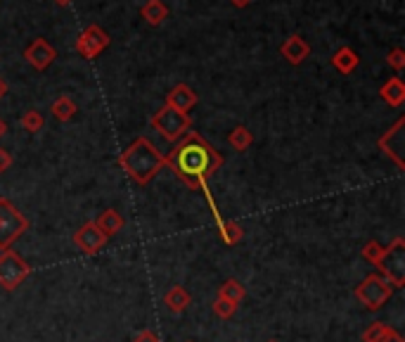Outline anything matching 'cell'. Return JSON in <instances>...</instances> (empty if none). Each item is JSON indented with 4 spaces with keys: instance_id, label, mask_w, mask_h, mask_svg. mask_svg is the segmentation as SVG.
<instances>
[{
    "instance_id": "6da1fadb",
    "label": "cell",
    "mask_w": 405,
    "mask_h": 342,
    "mask_svg": "<svg viewBox=\"0 0 405 342\" xmlns=\"http://www.w3.org/2000/svg\"><path fill=\"white\" fill-rule=\"evenodd\" d=\"M164 166H168L173 176L190 190H202L209 178L223 166V154L202 133L188 131L171 152L164 154Z\"/></svg>"
},
{
    "instance_id": "7a4b0ae2",
    "label": "cell",
    "mask_w": 405,
    "mask_h": 342,
    "mask_svg": "<svg viewBox=\"0 0 405 342\" xmlns=\"http://www.w3.org/2000/svg\"><path fill=\"white\" fill-rule=\"evenodd\" d=\"M119 166L128 173V178L138 185H147L164 166V154L152 145V140L140 136L121 152Z\"/></svg>"
},
{
    "instance_id": "3957f363",
    "label": "cell",
    "mask_w": 405,
    "mask_h": 342,
    "mask_svg": "<svg viewBox=\"0 0 405 342\" xmlns=\"http://www.w3.org/2000/svg\"><path fill=\"white\" fill-rule=\"evenodd\" d=\"M149 126H152L154 131H159L161 138H166L168 143H178L185 133L190 131L192 119H190V114H185V112H178V110L164 105V107H159L152 114Z\"/></svg>"
},
{
    "instance_id": "277c9868",
    "label": "cell",
    "mask_w": 405,
    "mask_h": 342,
    "mask_svg": "<svg viewBox=\"0 0 405 342\" xmlns=\"http://www.w3.org/2000/svg\"><path fill=\"white\" fill-rule=\"evenodd\" d=\"M394 290L396 288L386 281L384 276H379V273H370V276L363 278V281L356 285V300L363 304L367 312H379V309L391 300Z\"/></svg>"
},
{
    "instance_id": "5b68a950",
    "label": "cell",
    "mask_w": 405,
    "mask_h": 342,
    "mask_svg": "<svg viewBox=\"0 0 405 342\" xmlns=\"http://www.w3.org/2000/svg\"><path fill=\"white\" fill-rule=\"evenodd\" d=\"M379 276H384L394 288H403L405 285V238H394L391 245H386L384 254L375 264Z\"/></svg>"
},
{
    "instance_id": "8992f818",
    "label": "cell",
    "mask_w": 405,
    "mask_h": 342,
    "mask_svg": "<svg viewBox=\"0 0 405 342\" xmlns=\"http://www.w3.org/2000/svg\"><path fill=\"white\" fill-rule=\"evenodd\" d=\"M29 219L12 204L8 197H0V252L10 250L20 235L27 233Z\"/></svg>"
},
{
    "instance_id": "52a82bcc",
    "label": "cell",
    "mask_w": 405,
    "mask_h": 342,
    "mask_svg": "<svg viewBox=\"0 0 405 342\" xmlns=\"http://www.w3.org/2000/svg\"><path fill=\"white\" fill-rule=\"evenodd\" d=\"M29 273L31 266L27 264V259H22L12 247L0 252V288L3 290H17L29 278Z\"/></svg>"
},
{
    "instance_id": "ba28073f",
    "label": "cell",
    "mask_w": 405,
    "mask_h": 342,
    "mask_svg": "<svg viewBox=\"0 0 405 342\" xmlns=\"http://www.w3.org/2000/svg\"><path fill=\"white\" fill-rule=\"evenodd\" d=\"M109 43H111V39L107 31L102 27H97V24H90V27L76 39V53L85 60H95L99 53L107 51Z\"/></svg>"
},
{
    "instance_id": "9c48e42d",
    "label": "cell",
    "mask_w": 405,
    "mask_h": 342,
    "mask_svg": "<svg viewBox=\"0 0 405 342\" xmlns=\"http://www.w3.org/2000/svg\"><path fill=\"white\" fill-rule=\"evenodd\" d=\"M403 129H405V117H401V119H398L377 143L379 150H382L386 157L394 159V164L398 166V169H405V159H403L405 136H403Z\"/></svg>"
},
{
    "instance_id": "30bf717a",
    "label": "cell",
    "mask_w": 405,
    "mask_h": 342,
    "mask_svg": "<svg viewBox=\"0 0 405 342\" xmlns=\"http://www.w3.org/2000/svg\"><path fill=\"white\" fill-rule=\"evenodd\" d=\"M74 245H76L78 252L83 254H97L102 252L104 247H107V235H102V231L95 226V221H85L83 226L76 228V233H74Z\"/></svg>"
},
{
    "instance_id": "8fae6325",
    "label": "cell",
    "mask_w": 405,
    "mask_h": 342,
    "mask_svg": "<svg viewBox=\"0 0 405 342\" xmlns=\"http://www.w3.org/2000/svg\"><path fill=\"white\" fill-rule=\"evenodd\" d=\"M24 58H27V62L34 70L46 72L48 67L57 60V51H55L46 39H34L27 46V51H24Z\"/></svg>"
},
{
    "instance_id": "7c38bea8",
    "label": "cell",
    "mask_w": 405,
    "mask_h": 342,
    "mask_svg": "<svg viewBox=\"0 0 405 342\" xmlns=\"http://www.w3.org/2000/svg\"><path fill=\"white\" fill-rule=\"evenodd\" d=\"M280 55H282L291 67H298V65H303L310 55V46L303 36L291 34V36H287L282 41V46H280Z\"/></svg>"
},
{
    "instance_id": "4fadbf2b",
    "label": "cell",
    "mask_w": 405,
    "mask_h": 342,
    "mask_svg": "<svg viewBox=\"0 0 405 342\" xmlns=\"http://www.w3.org/2000/svg\"><path fill=\"white\" fill-rule=\"evenodd\" d=\"M199 100V96L195 91L190 88L188 84H178V86H173L171 91H168V96H166V105L168 107H173V110H178V112H188L195 107Z\"/></svg>"
},
{
    "instance_id": "5bb4252c",
    "label": "cell",
    "mask_w": 405,
    "mask_h": 342,
    "mask_svg": "<svg viewBox=\"0 0 405 342\" xmlns=\"http://www.w3.org/2000/svg\"><path fill=\"white\" fill-rule=\"evenodd\" d=\"M358 65H360V58H358V53L353 51V48H339L334 55H332V67L339 74H344V77H348V74H353L358 70Z\"/></svg>"
},
{
    "instance_id": "9a60e30c",
    "label": "cell",
    "mask_w": 405,
    "mask_h": 342,
    "mask_svg": "<svg viewBox=\"0 0 405 342\" xmlns=\"http://www.w3.org/2000/svg\"><path fill=\"white\" fill-rule=\"evenodd\" d=\"M379 98L391 105V107H401V105L405 103V84L401 81V77H391L386 84L379 88Z\"/></svg>"
},
{
    "instance_id": "2e32d148",
    "label": "cell",
    "mask_w": 405,
    "mask_h": 342,
    "mask_svg": "<svg viewBox=\"0 0 405 342\" xmlns=\"http://www.w3.org/2000/svg\"><path fill=\"white\" fill-rule=\"evenodd\" d=\"M164 304H166L168 312H173V314H183L185 309H188L190 304H192V297H190V292L183 288V285H173V288H168V290H166Z\"/></svg>"
},
{
    "instance_id": "e0dca14e",
    "label": "cell",
    "mask_w": 405,
    "mask_h": 342,
    "mask_svg": "<svg viewBox=\"0 0 405 342\" xmlns=\"http://www.w3.org/2000/svg\"><path fill=\"white\" fill-rule=\"evenodd\" d=\"M140 15L149 27H159L161 22L168 20V8L164 0H147V3L140 8Z\"/></svg>"
},
{
    "instance_id": "ac0fdd59",
    "label": "cell",
    "mask_w": 405,
    "mask_h": 342,
    "mask_svg": "<svg viewBox=\"0 0 405 342\" xmlns=\"http://www.w3.org/2000/svg\"><path fill=\"white\" fill-rule=\"evenodd\" d=\"M95 226L102 231V235L111 238V235H116L123 228V216L116 209H104L95 219Z\"/></svg>"
},
{
    "instance_id": "d6986e66",
    "label": "cell",
    "mask_w": 405,
    "mask_h": 342,
    "mask_svg": "<svg viewBox=\"0 0 405 342\" xmlns=\"http://www.w3.org/2000/svg\"><path fill=\"white\" fill-rule=\"evenodd\" d=\"M76 110H78L76 103H74L69 96H60L57 100L50 105V114H53L57 121H69V119H74Z\"/></svg>"
},
{
    "instance_id": "ffe728a7",
    "label": "cell",
    "mask_w": 405,
    "mask_h": 342,
    "mask_svg": "<svg viewBox=\"0 0 405 342\" xmlns=\"http://www.w3.org/2000/svg\"><path fill=\"white\" fill-rule=\"evenodd\" d=\"M228 143H230V147H235L238 152H247L254 143V133L249 131L247 126H235L233 131L228 133Z\"/></svg>"
},
{
    "instance_id": "44dd1931",
    "label": "cell",
    "mask_w": 405,
    "mask_h": 342,
    "mask_svg": "<svg viewBox=\"0 0 405 342\" xmlns=\"http://www.w3.org/2000/svg\"><path fill=\"white\" fill-rule=\"evenodd\" d=\"M218 295L226 297V300H230V302H235V304H240L247 297V290L240 281H226L221 285V290H218Z\"/></svg>"
},
{
    "instance_id": "7402d4cb",
    "label": "cell",
    "mask_w": 405,
    "mask_h": 342,
    "mask_svg": "<svg viewBox=\"0 0 405 342\" xmlns=\"http://www.w3.org/2000/svg\"><path fill=\"white\" fill-rule=\"evenodd\" d=\"M216 219L218 223H221V235H223V240L228 242V245H235V242H240L242 240V235H245V231L240 228V223H235V221H223L221 216H218V211H216Z\"/></svg>"
},
{
    "instance_id": "603a6c76",
    "label": "cell",
    "mask_w": 405,
    "mask_h": 342,
    "mask_svg": "<svg viewBox=\"0 0 405 342\" xmlns=\"http://www.w3.org/2000/svg\"><path fill=\"white\" fill-rule=\"evenodd\" d=\"M20 124H22V129L27 133H39L43 129V124H46V119H43V114L39 110H29V112H24V114H22Z\"/></svg>"
},
{
    "instance_id": "cb8c5ba5",
    "label": "cell",
    "mask_w": 405,
    "mask_h": 342,
    "mask_svg": "<svg viewBox=\"0 0 405 342\" xmlns=\"http://www.w3.org/2000/svg\"><path fill=\"white\" fill-rule=\"evenodd\" d=\"M211 309H214V314L221 316V319H233V316L238 314V304L226 300V297H221V295H216V300H214V304H211Z\"/></svg>"
},
{
    "instance_id": "d4e9b609",
    "label": "cell",
    "mask_w": 405,
    "mask_h": 342,
    "mask_svg": "<svg viewBox=\"0 0 405 342\" xmlns=\"http://www.w3.org/2000/svg\"><path fill=\"white\" fill-rule=\"evenodd\" d=\"M391 331H394L391 326H386V323L377 321V323H372V326L363 333V342H384V338Z\"/></svg>"
},
{
    "instance_id": "484cf974",
    "label": "cell",
    "mask_w": 405,
    "mask_h": 342,
    "mask_svg": "<svg viewBox=\"0 0 405 342\" xmlns=\"http://www.w3.org/2000/svg\"><path fill=\"white\" fill-rule=\"evenodd\" d=\"M386 247L382 245V242H377V240H367L365 242V247L360 250V254L367 259V262H372V264H377L379 262V257L384 254Z\"/></svg>"
},
{
    "instance_id": "4316f807",
    "label": "cell",
    "mask_w": 405,
    "mask_h": 342,
    "mask_svg": "<svg viewBox=\"0 0 405 342\" xmlns=\"http://www.w3.org/2000/svg\"><path fill=\"white\" fill-rule=\"evenodd\" d=\"M386 62H389L391 70L403 72L405 70V51L403 48H394V51L389 53V58H386Z\"/></svg>"
},
{
    "instance_id": "83f0119b",
    "label": "cell",
    "mask_w": 405,
    "mask_h": 342,
    "mask_svg": "<svg viewBox=\"0 0 405 342\" xmlns=\"http://www.w3.org/2000/svg\"><path fill=\"white\" fill-rule=\"evenodd\" d=\"M12 162H15V159H12V154L5 150V147H0V173L8 171L12 166Z\"/></svg>"
},
{
    "instance_id": "f1b7e54d",
    "label": "cell",
    "mask_w": 405,
    "mask_h": 342,
    "mask_svg": "<svg viewBox=\"0 0 405 342\" xmlns=\"http://www.w3.org/2000/svg\"><path fill=\"white\" fill-rule=\"evenodd\" d=\"M133 342H161V340H159V335L154 333V331H140L133 338Z\"/></svg>"
},
{
    "instance_id": "f546056e",
    "label": "cell",
    "mask_w": 405,
    "mask_h": 342,
    "mask_svg": "<svg viewBox=\"0 0 405 342\" xmlns=\"http://www.w3.org/2000/svg\"><path fill=\"white\" fill-rule=\"evenodd\" d=\"M384 342H405V340H403V335H401V333L391 331V333H389V335H386V338H384Z\"/></svg>"
},
{
    "instance_id": "4dcf8cb0",
    "label": "cell",
    "mask_w": 405,
    "mask_h": 342,
    "mask_svg": "<svg viewBox=\"0 0 405 342\" xmlns=\"http://www.w3.org/2000/svg\"><path fill=\"white\" fill-rule=\"evenodd\" d=\"M230 3H233V8H249V5H252V0H230Z\"/></svg>"
},
{
    "instance_id": "1f68e13d",
    "label": "cell",
    "mask_w": 405,
    "mask_h": 342,
    "mask_svg": "<svg viewBox=\"0 0 405 342\" xmlns=\"http://www.w3.org/2000/svg\"><path fill=\"white\" fill-rule=\"evenodd\" d=\"M5 96H8V81L0 77V98H5Z\"/></svg>"
},
{
    "instance_id": "d6a6232c",
    "label": "cell",
    "mask_w": 405,
    "mask_h": 342,
    "mask_svg": "<svg viewBox=\"0 0 405 342\" xmlns=\"http://www.w3.org/2000/svg\"><path fill=\"white\" fill-rule=\"evenodd\" d=\"M74 0H55V5H60V8H67V5H71Z\"/></svg>"
},
{
    "instance_id": "836d02e7",
    "label": "cell",
    "mask_w": 405,
    "mask_h": 342,
    "mask_svg": "<svg viewBox=\"0 0 405 342\" xmlns=\"http://www.w3.org/2000/svg\"><path fill=\"white\" fill-rule=\"evenodd\" d=\"M5 131H8V124L0 119V138H3V136H5Z\"/></svg>"
},
{
    "instance_id": "e575fe53",
    "label": "cell",
    "mask_w": 405,
    "mask_h": 342,
    "mask_svg": "<svg viewBox=\"0 0 405 342\" xmlns=\"http://www.w3.org/2000/svg\"><path fill=\"white\" fill-rule=\"evenodd\" d=\"M268 342H277V340H268Z\"/></svg>"
}]
</instances>
